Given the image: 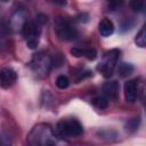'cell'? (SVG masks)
<instances>
[{
    "instance_id": "6da1fadb",
    "label": "cell",
    "mask_w": 146,
    "mask_h": 146,
    "mask_svg": "<svg viewBox=\"0 0 146 146\" xmlns=\"http://www.w3.org/2000/svg\"><path fill=\"white\" fill-rule=\"evenodd\" d=\"M27 143L30 146H56L57 136L49 124L40 123L27 135Z\"/></svg>"
},
{
    "instance_id": "7a4b0ae2",
    "label": "cell",
    "mask_w": 146,
    "mask_h": 146,
    "mask_svg": "<svg viewBox=\"0 0 146 146\" xmlns=\"http://www.w3.org/2000/svg\"><path fill=\"white\" fill-rule=\"evenodd\" d=\"M55 133L62 138H76L83 133V127L76 119H62L56 124Z\"/></svg>"
},
{
    "instance_id": "3957f363",
    "label": "cell",
    "mask_w": 146,
    "mask_h": 146,
    "mask_svg": "<svg viewBox=\"0 0 146 146\" xmlns=\"http://www.w3.org/2000/svg\"><path fill=\"white\" fill-rule=\"evenodd\" d=\"M30 66L38 78H44L50 72V68L52 66V59L48 54L40 51L32 57Z\"/></svg>"
},
{
    "instance_id": "277c9868",
    "label": "cell",
    "mask_w": 146,
    "mask_h": 146,
    "mask_svg": "<svg viewBox=\"0 0 146 146\" xmlns=\"http://www.w3.org/2000/svg\"><path fill=\"white\" fill-rule=\"evenodd\" d=\"M41 24L38 21H27L23 26L21 33L25 38L26 44L30 49H35L40 41L41 35Z\"/></svg>"
},
{
    "instance_id": "5b68a950",
    "label": "cell",
    "mask_w": 146,
    "mask_h": 146,
    "mask_svg": "<svg viewBox=\"0 0 146 146\" xmlns=\"http://www.w3.org/2000/svg\"><path fill=\"white\" fill-rule=\"evenodd\" d=\"M119 55H120V50H117V49H112L104 55L103 60L97 66V70L103 74L104 78H110L113 74L114 68L116 66Z\"/></svg>"
},
{
    "instance_id": "8992f818",
    "label": "cell",
    "mask_w": 146,
    "mask_h": 146,
    "mask_svg": "<svg viewBox=\"0 0 146 146\" xmlns=\"http://www.w3.org/2000/svg\"><path fill=\"white\" fill-rule=\"evenodd\" d=\"M55 32L60 40H65V41L74 40L78 36V31L75 30V27H73V25L64 18L56 19Z\"/></svg>"
},
{
    "instance_id": "52a82bcc",
    "label": "cell",
    "mask_w": 146,
    "mask_h": 146,
    "mask_svg": "<svg viewBox=\"0 0 146 146\" xmlns=\"http://www.w3.org/2000/svg\"><path fill=\"white\" fill-rule=\"evenodd\" d=\"M27 17H29V13L25 8H18L16 9L13 15L9 18V24H8V29L13 32H21L23 26L25 25V23L27 22Z\"/></svg>"
},
{
    "instance_id": "ba28073f",
    "label": "cell",
    "mask_w": 146,
    "mask_h": 146,
    "mask_svg": "<svg viewBox=\"0 0 146 146\" xmlns=\"http://www.w3.org/2000/svg\"><path fill=\"white\" fill-rule=\"evenodd\" d=\"M17 80L16 72L10 67H5L0 71V86L3 88L11 87Z\"/></svg>"
},
{
    "instance_id": "9c48e42d",
    "label": "cell",
    "mask_w": 146,
    "mask_h": 146,
    "mask_svg": "<svg viewBox=\"0 0 146 146\" xmlns=\"http://www.w3.org/2000/svg\"><path fill=\"white\" fill-rule=\"evenodd\" d=\"M119 89H120V86H119L117 81L105 82L103 84V88H102L103 96L107 99H115L119 95Z\"/></svg>"
},
{
    "instance_id": "30bf717a",
    "label": "cell",
    "mask_w": 146,
    "mask_h": 146,
    "mask_svg": "<svg viewBox=\"0 0 146 146\" xmlns=\"http://www.w3.org/2000/svg\"><path fill=\"white\" fill-rule=\"evenodd\" d=\"M138 95V86L136 80H129L124 83V97L129 103H133Z\"/></svg>"
},
{
    "instance_id": "8fae6325",
    "label": "cell",
    "mask_w": 146,
    "mask_h": 146,
    "mask_svg": "<svg viewBox=\"0 0 146 146\" xmlns=\"http://www.w3.org/2000/svg\"><path fill=\"white\" fill-rule=\"evenodd\" d=\"M71 54L75 57H86L90 60H94L97 57V52L92 48H72Z\"/></svg>"
},
{
    "instance_id": "7c38bea8",
    "label": "cell",
    "mask_w": 146,
    "mask_h": 146,
    "mask_svg": "<svg viewBox=\"0 0 146 146\" xmlns=\"http://www.w3.org/2000/svg\"><path fill=\"white\" fill-rule=\"evenodd\" d=\"M98 30H99V33L102 36H110L114 32V24L111 19L104 18L100 21V23L98 25Z\"/></svg>"
},
{
    "instance_id": "4fadbf2b",
    "label": "cell",
    "mask_w": 146,
    "mask_h": 146,
    "mask_svg": "<svg viewBox=\"0 0 146 146\" xmlns=\"http://www.w3.org/2000/svg\"><path fill=\"white\" fill-rule=\"evenodd\" d=\"M135 67L133 65H131L130 63H121L119 65V68H117V72H119V75L121 78H125L128 75H130L132 72H133Z\"/></svg>"
},
{
    "instance_id": "5bb4252c",
    "label": "cell",
    "mask_w": 146,
    "mask_h": 146,
    "mask_svg": "<svg viewBox=\"0 0 146 146\" xmlns=\"http://www.w3.org/2000/svg\"><path fill=\"white\" fill-rule=\"evenodd\" d=\"M91 102H92V105L99 110H104L108 106V99L105 98L104 96H97Z\"/></svg>"
},
{
    "instance_id": "9a60e30c",
    "label": "cell",
    "mask_w": 146,
    "mask_h": 146,
    "mask_svg": "<svg viewBox=\"0 0 146 146\" xmlns=\"http://www.w3.org/2000/svg\"><path fill=\"white\" fill-rule=\"evenodd\" d=\"M135 42H136V44H137L138 47H140V48H144V47L146 46V33H145V27H143V29L139 31V33L137 34V36H136V39H135Z\"/></svg>"
},
{
    "instance_id": "2e32d148",
    "label": "cell",
    "mask_w": 146,
    "mask_h": 146,
    "mask_svg": "<svg viewBox=\"0 0 146 146\" xmlns=\"http://www.w3.org/2000/svg\"><path fill=\"white\" fill-rule=\"evenodd\" d=\"M139 122H140L139 117H132V119L128 120L127 123H125V130H127V131H130V132L136 131V130L138 129Z\"/></svg>"
},
{
    "instance_id": "e0dca14e",
    "label": "cell",
    "mask_w": 146,
    "mask_h": 146,
    "mask_svg": "<svg viewBox=\"0 0 146 146\" xmlns=\"http://www.w3.org/2000/svg\"><path fill=\"white\" fill-rule=\"evenodd\" d=\"M56 86L59 89H66L70 86V80L66 75H58L56 79Z\"/></svg>"
},
{
    "instance_id": "ac0fdd59",
    "label": "cell",
    "mask_w": 146,
    "mask_h": 146,
    "mask_svg": "<svg viewBox=\"0 0 146 146\" xmlns=\"http://www.w3.org/2000/svg\"><path fill=\"white\" fill-rule=\"evenodd\" d=\"M129 5H130L131 9L135 10V11H143L144 8H145V2L144 1H131Z\"/></svg>"
},
{
    "instance_id": "d6986e66",
    "label": "cell",
    "mask_w": 146,
    "mask_h": 146,
    "mask_svg": "<svg viewBox=\"0 0 146 146\" xmlns=\"http://www.w3.org/2000/svg\"><path fill=\"white\" fill-rule=\"evenodd\" d=\"M0 146H11V139L6 132H0Z\"/></svg>"
},
{
    "instance_id": "ffe728a7",
    "label": "cell",
    "mask_w": 146,
    "mask_h": 146,
    "mask_svg": "<svg viewBox=\"0 0 146 146\" xmlns=\"http://www.w3.org/2000/svg\"><path fill=\"white\" fill-rule=\"evenodd\" d=\"M5 36H6V34H5V26L0 23V47L3 46V43H5Z\"/></svg>"
}]
</instances>
